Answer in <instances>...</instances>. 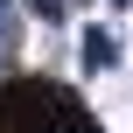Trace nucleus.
Segmentation results:
<instances>
[{
	"label": "nucleus",
	"mask_w": 133,
	"mask_h": 133,
	"mask_svg": "<svg viewBox=\"0 0 133 133\" xmlns=\"http://www.w3.org/2000/svg\"><path fill=\"white\" fill-rule=\"evenodd\" d=\"M84 105L49 77H0V133H63Z\"/></svg>",
	"instance_id": "obj_1"
},
{
	"label": "nucleus",
	"mask_w": 133,
	"mask_h": 133,
	"mask_svg": "<svg viewBox=\"0 0 133 133\" xmlns=\"http://www.w3.org/2000/svg\"><path fill=\"white\" fill-rule=\"evenodd\" d=\"M77 56H84V70H119V42H112V28H84V35H77Z\"/></svg>",
	"instance_id": "obj_2"
},
{
	"label": "nucleus",
	"mask_w": 133,
	"mask_h": 133,
	"mask_svg": "<svg viewBox=\"0 0 133 133\" xmlns=\"http://www.w3.org/2000/svg\"><path fill=\"white\" fill-rule=\"evenodd\" d=\"M21 7H28V14H35V21H49V28H56V21H63V14H70V7H63V0H21Z\"/></svg>",
	"instance_id": "obj_3"
},
{
	"label": "nucleus",
	"mask_w": 133,
	"mask_h": 133,
	"mask_svg": "<svg viewBox=\"0 0 133 133\" xmlns=\"http://www.w3.org/2000/svg\"><path fill=\"white\" fill-rule=\"evenodd\" d=\"M112 7H126V0H112Z\"/></svg>",
	"instance_id": "obj_4"
},
{
	"label": "nucleus",
	"mask_w": 133,
	"mask_h": 133,
	"mask_svg": "<svg viewBox=\"0 0 133 133\" xmlns=\"http://www.w3.org/2000/svg\"><path fill=\"white\" fill-rule=\"evenodd\" d=\"M0 14H7V0H0Z\"/></svg>",
	"instance_id": "obj_5"
}]
</instances>
